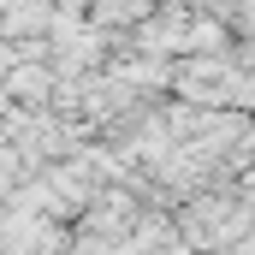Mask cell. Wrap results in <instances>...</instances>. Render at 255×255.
<instances>
[{
  "label": "cell",
  "mask_w": 255,
  "mask_h": 255,
  "mask_svg": "<svg viewBox=\"0 0 255 255\" xmlns=\"http://www.w3.org/2000/svg\"><path fill=\"white\" fill-rule=\"evenodd\" d=\"M0 71H6V48H0Z\"/></svg>",
  "instance_id": "cell-1"
}]
</instances>
